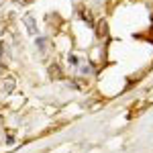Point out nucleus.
Listing matches in <instances>:
<instances>
[{
  "mask_svg": "<svg viewBox=\"0 0 153 153\" xmlns=\"http://www.w3.org/2000/svg\"><path fill=\"white\" fill-rule=\"evenodd\" d=\"M82 19H84V21H86V23H88V25H90V27H92V25H94V23H92V16H90V12L82 10Z\"/></svg>",
  "mask_w": 153,
  "mask_h": 153,
  "instance_id": "obj_4",
  "label": "nucleus"
},
{
  "mask_svg": "<svg viewBox=\"0 0 153 153\" xmlns=\"http://www.w3.org/2000/svg\"><path fill=\"white\" fill-rule=\"evenodd\" d=\"M96 33L100 37L106 35V21H98V27H96Z\"/></svg>",
  "mask_w": 153,
  "mask_h": 153,
  "instance_id": "obj_2",
  "label": "nucleus"
},
{
  "mask_svg": "<svg viewBox=\"0 0 153 153\" xmlns=\"http://www.w3.org/2000/svg\"><path fill=\"white\" fill-rule=\"evenodd\" d=\"M68 59H70V63H74V65H78V57H76V55H70Z\"/></svg>",
  "mask_w": 153,
  "mask_h": 153,
  "instance_id": "obj_5",
  "label": "nucleus"
},
{
  "mask_svg": "<svg viewBox=\"0 0 153 153\" xmlns=\"http://www.w3.org/2000/svg\"><path fill=\"white\" fill-rule=\"evenodd\" d=\"M25 25H27V29H29V33H31V35H35V33H37L35 23H33V19H31V16H25Z\"/></svg>",
  "mask_w": 153,
  "mask_h": 153,
  "instance_id": "obj_1",
  "label": "nucleus"
},
{
  "mask_svg": "<svg viewBox=\"0 0 153 153\" xmlns=\"http://www.w3.org/2000/svg\"><path fill=\"white\" fill-rule=\"evenodd\" d=\"M49 74H51V78H55V80L61 78V70H59L57 65H51V68H49Z\"/></svg>",
  "mask_w": 153,
  "mask_h": 153,
  "instance_id": "obj_3",
  "label": "nucleus"
}]
</instances>
